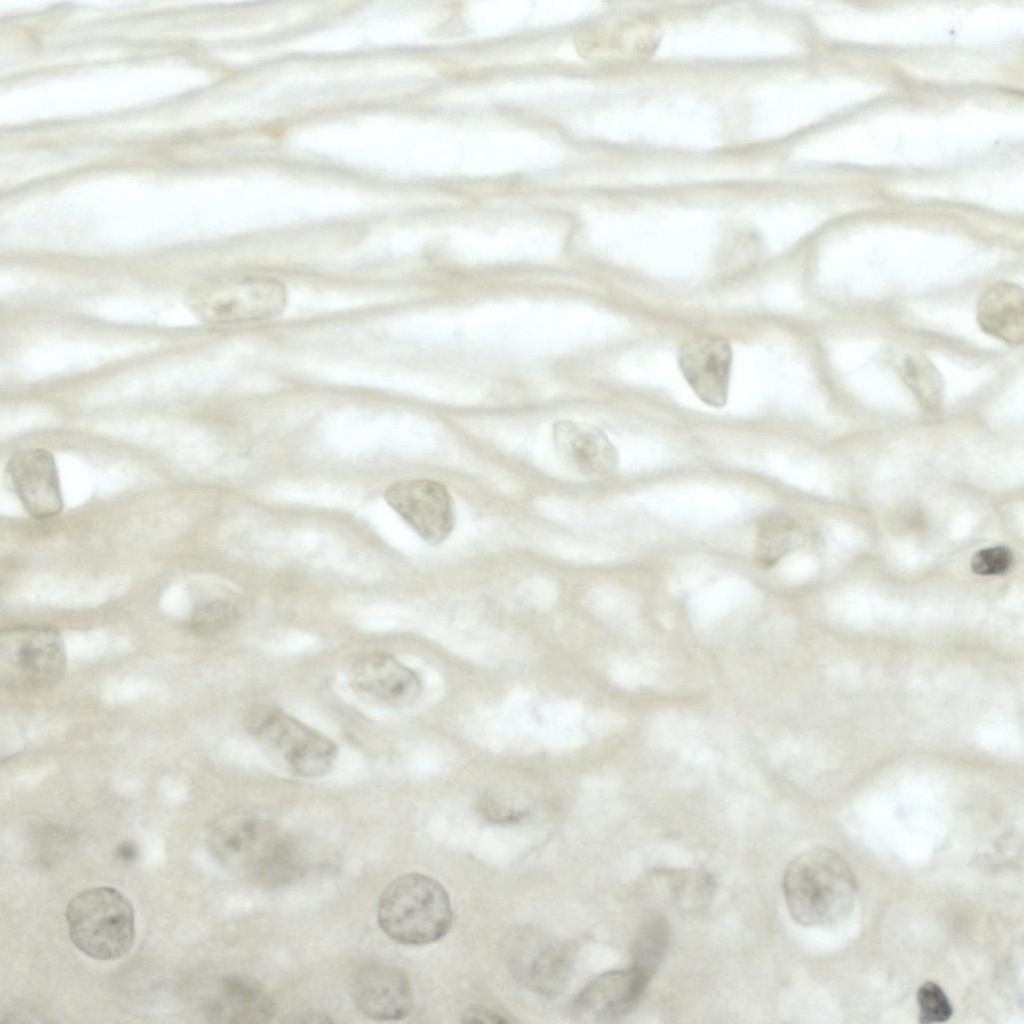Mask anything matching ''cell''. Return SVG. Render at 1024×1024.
<instances>
[{
  "label": "cell",
  "instance_id": "6da1fadb",
  "mask_svg": "<svg viewBox=\"0 0 1024 1024\" xmlns=\"http://www.w3.org/2000/svg\"><path fill=\"white\" fill-rule=\"evenodd\" d=\"M207 842L219 864L264 888L284 887L304 873L297 841L255 812L235 810L220 816L211 825Z\"/></svg>",
  "mask_w": 1024,
  "mask_h": 1024
},
{
  "label": "cell",
  "instance_id": "7a4b0ae2",
  "mask_svg": "<svg viewBox=\"0 0 1024 1024\" xmlns=\"http://www.w3.org/2000/svg\"><path fill=\"white\" fill-rule=\"evenodd\" d=\"M787 908L803 926H827L844 919L853 909L856 878L843 857L817 847L796 856L782 881Z\"/></svg>",
  "mask_w": 1024,
  "mask_h": 1024
},
{
  "label": "cell",
  "instance_id": "3957f363",
  "mask_svg": "<svg viewBox=\"0 0 1024 1024\" xmlns=\"http://www.w3.org/2000/svg\"><path fill=\"white\" fill-rule=\"evenodd\" d=\"M377 919L382 931L405 945H426L443 938L453 921L449 895L437 880L407 873L382 891Z\"/></svg>",
  "mask_w": 1024,
  "mask_h": 1024
},
{
  "label": "cell",
  "instance_id": "277c9868",
  "mask_svg": "<svg viewBox=\"0 0 1024 1024\" xmlns=\"http://www.w3.org/2000/svg\"><path fill=\"white\" fill-rule=\"evenodd\" d=\"M66 922L72 943L90 958L115 960L133 946V907L113 887L97 886L77 893L67 905Z\"/></svg>",
  "mask_w": 1024,
  "mask_h": 1024
},
{
  "label": "cell",
  "instance_id": "5b68a950",
  "mask_svg": "<svg viewBox=\"0 0 1024 1024\" xmlns=\"http://www.w3.org/2000/svg\"><path fill=\"white\" fill-rule=\"evenodd\" d=\"M61 635L42 625H16L0 634V681L16 692H38L57 685L66 670Z\"/></svg>",
  "mask_w": 1024,
  "mask_h": 1024
},
{
  "label": "cell",
  "instance_id": "8992f818",
  "mask_svg": "<svg viewBox=\"0 0 1024 1024\" xmlns=\"http://www.w3.org/2000/svg\"><path fill=\"white\" fill-rule=\"evenodd\" d=\"M248 730L305 778L328 774L337 758L336 745L325 735L275 706H258L247 717Z\"/></svg>",
  "mask_w": 1024,
  "mask_h": 1024
},
{
  "label": "cell",
  "instance_id": "52a82bcc",
  "mask_svg": "<svg viewBox=\"0 0 1024 1024\" xmlns=\"http://www.w3.org/2000/svg\"><path fill=\"white\" fill-rule=\"evenodd\" d=\"M504 954L512 976L534 993L557 995L569 981L573 950L545 931L533 927L517 929L507 937Z\"/></svg>",
  "mask_w": 1024,
  "mask_h": 1024
},
{
  "label": "cell",
  "instance_id": "ba28073f",
  "mask_svg": "<svg viewBox=\"0 0 1024 1024\" xmlns=\"http://www.w3.org/2000/svg\"><path fill=\"white\" fill-rule=\"evenodd\" d=\"M388 505L430 545L443 543L455 526L453 499L444 484L431 479H403L385 491Z\"/></svg>",
  "mask_w": 1024,
  "mask_h": 1024
},
{
  "label": "cell",
  "instance_id": "9c48e42d",
  "mask_svg": "<svg viewBox=\"0 0 1024 1024\" xmlns=\"http://www.w3.org/2000/svg\"><path fill=\"white\" fill-rule=\"evenodd\" d=\"M287 301L282 282L266 276H247L215 285L206 292L202 307L207 319L241 323L277 316Z\"/></svg>",
  "mask_w": 1024,
  "mask_h": 1024
},
{
  "label": "cell",
  "instance_id": "30bf717a",
  "mask_svg": "<svg viewBox=\"0 0 1024 1024\" xmlns=\"http://www.w3.org/2000/svg\"><path fill=\"white\" fill-rule=\"evenodd\" d=\"M351 994L357 1009L375 1021L404 1019L414 1007L406 974L383 962L362 965L353 976Z\"/></svg>",
  "mask_w": 1024,
  "mask_h": 1024
},
{
  "label": "cell",
  "instance_id": "8fae6325",
  "mask_svg": "<svg viewBox=\"0 0 1024 1024\" xmlns=\"http://www.w3.org/2000/svg\"><path fill=\"white\" fill-rule=\"evenodd\" d=\"M15 493L25 510L36 519L61 512L63 496L53 454L43 448L15 452L7 463Z\"/></svg>",
  "mask_w": 1024,
  "mask_h": 1024
},
{
  "label": "cell",
  "instance_id": "7c38bea8",
  "mask_svg": "<svg viewBox=\"0 0 1024 1024\" xmlns=\"http://www.w3.org/2000/svg\"><path fill=\"white\" fill-rule=\"evenodd\" d=\"M678 362L700 400L713 407L726 404L732 366V350L726 339L714 335L694 337L680 347Z\"/></svg>",
  "mask_w": 1024,
  "mask_h": 1024
},
{
  "label": "cell",
  "instance_id": "4fadbf2b",
  "mask_svg": "<svg viewBox=\"0 0 1024 1024\" xmlns=\"http://www.w3.org/2000/svg\"><path fill=\"white\" fill-rule=\"evenodd\" d=\"M648 983L632 967L602 973L576 996L572 1015L583 1023L616 1021L636 1008Z\"/></svg>",
  "mask_w": 1024,
  "mask_h": 1024
},
{
  "label": "cell",
  "instance_id": "5bb4252c",
  "mask_svg": "<svg viewBox=\"0 0 1024 1024\" xmlns=\"http://www.w3.org/2000/svg\"><path fill=\"white\" fill-rule=\"evenodd\" d=\"M350 680L356 690L397 708L413 704L422 691L418 674L385 652H373L355 661Z\"/></svg>",
  "mask_w": 1024,
  "mask_h": 1024
},
{
  "label": "cell",
  "instance_id": "9a60e30c",
  "mask_svg": "<svg viewBox=\"0 0 1024 1024\" xmlns=\"http://www.w3.org/2000/svg\"><path fill=\"white\" fill-rule=\"evenodd\" d=\"M210 1022L231 1024L267 1023L275 1015V1002L255 979L227 975L218 980L203 1006Z\"/></svg>",
  "mask_w": 1024,
  "mask_h": 1024
},
{
  "label": "cell",
  "instance_id": "2e32d148",
  "mask_svg": "<svg viewBox=\"0 0 1024 1024\" xmlns=\"http://www.w3.org/2000/svg\"><path fill=\"white\" fill-rule=\"evenodd\" d=\"M659 39L660 29L652 18L634 16L593 29L584 36L582 47L598 61L627 63L649 57Z\"/></svg>",
  "mask_w": 1024,
  "mask_h": 1024
},
{
  "label": "cell",
  "instance_id": "e0dca14e",
  "mask_svg": "<svg viewBox=\"0 0 1024 1024\" xmlns=\"http://www.w3.org/2000/svg\"><path fill=\"white\" fill-rule=\"evenodd\" d=\"M553 443L561 460L580 474L603 476L618 467L617 449L599 429L559 421L553 428Z\"/></svg>",
  "mask_w": 1024,
  "mask_h": 1024
},
{
  "label": "cell",
  "instance_id": "ac0fdd59",
  "mask_svg": "<svg viewBox=\"0 0 1024 1024\" xmlns=\"http://www.w3.org/2000/svg\"><path fill=\"white\" fill-rule=\"evenodd\" d=\"M978 325L986 334L1008 344L1024 340V294L1016 283L998 281L981 294L976 309Z\"/></svg>",
  "mask_w": 1024,
  "mask_h": 1024
},
{
  "label": "cell",
  "instance_id": "d6986e66",
  "mask_svg": "<svg viewBox=\"0 0 1024 1024\" xmlns=\"http://www.w3.org/2000/svg\"><path fill=\"white\" fill-rule=\"evenodd\" d=\"M670 927L665 917L656 914L638 928L631 948V965L648 982L656 973L668 948Z\"/></svg>",
  "mask_w": 1024,
  "mask_h": 1024
},
{
  "label": "cell",
  "instance_id": "ffe728a7",
  "mask_svg": "<svg viewBox=\"0 0 1024 1024\" xmlns=\"http://www.w3.org/2000/svg\"><path fill=\"white\" fill-rule=\"evenodd\" d=\"M792 530L790 520L780 513L769 512L758 519L753 554L760 568H772L788 552Z\"/></svg>",
  "mask_w": 1024,
  "mask_h": 1024
},
{
  "label": "cell",
  "instance_id": "44dd1931",
  "mask_svg": "<svg viewBox=\"0 0 1024 1024\" xmlns=\"http://www.w3.org/2000/svg\"><path fill=\"white\" fill-rule=\"evenodd\" d=\"M670 890L675 902L688 913H700L709 905L715 882L712 876L701 869L672 872L668 875Z\"/></svg>",
  "mask_w": 1024,
  "mask_h": 1024
},
{
  "label": "cell",
  "instance_id": "7402d4cb",
  "mask_svg": "<svg viewBox=\"0 0 1024 1024\" xmlns=\"http://www.w3.org/2000/svg\"><path fill=\"white\" fill-rule=\"evenodd\" d=\"M240 612L233 602L213 599L199 604L188 620V629L196 635H214L232 626Z\"/></svg>",
  "mask_w": 1024,
  "mask_h": 1024
},
{
  "label": "cell",
  "instance_id": "603a6c76",
  "mask_svg": "<svg viewBox=\"0 0 1024 1024\" xmlns=\"http://www.w3.org/2000/svg\"><path fill=\"white\" fill-rule=\"evenodd\" d=\"M899 374L903 382L918 394L937 395L943 384L936 367L921 354L905 356L900 362Z\"/></svg>",
  "mask_w": 1024,
  "mask_h": 1024
},
{
  "label": "cell",
  "instance_id": "cb8c5ba5",
  "mask_svg": "<svg viewBox=\"0 0 1024 1024\" xmlns=\"http://www.w3.org/2000/svg\"><path fill=\"white\" fill-rule=\"evenodd\" d=\"M919 1022L942 1023L950 1019L953 1007L943 989L935 982L923 983L917 992Z\"/></svg>",
  "mask_w": 1024,
  "mask_h": 1024
},
{
  "label": "cell",
  "instance_id": "d4e9b609",
  "mask_svg": "<svg viewBox=\"0 0 1024 1024\" xmlns=\"http://www.w3.org/2000/svg\"><path fill=\"white\" fill-rule=\"evenodd\" d=\"M1013 553L1005 546L981 549L973 554L970 560L972 572L982 576H994L1006 573L1013 564Z\"/></svg>",
  "mask_w": 1024,
  "mask_h": 1024
},
{
  "label": "cell",
  "instance_id": "484cf974",
  "mask_svg": "<svg viewBox=\"0 0 1024 1024\" xmlns=\"http://www.w3.org/2000/svg\"><path fill=\"white\" fill-rule=\"evenodd\" d=\"M464 1022L469 1023H506L509 1022L501 1014L482 1007L471 1008L463 1016Z\"/></svg>",
  "mask_w": 1024,
  "mask_h": 1024
},
{
  "label": "cell",
  "instance_id": "4316f807",
  "mask_svg": "<svg viewBox=\"0 0 1024 1024\" xmlns=\"http://www.w3.org/2000/svg\"><path fill=\"white\" fill-rule=\"evenodd\" d=\"M114 855L119 861L125 864H130L136 861L139 855V849L136 843L126 840L116 846Z\"/></svg>",
  "mask_w": 1024,
  "mask_h": 1024
}]
</instances>
